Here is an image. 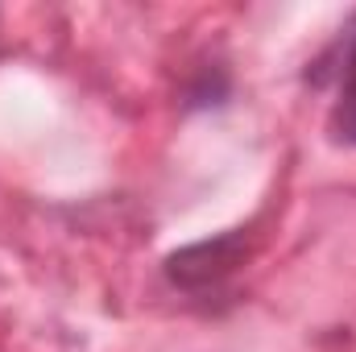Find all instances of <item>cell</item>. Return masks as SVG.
Instances as JSON below:
<instances>
[{
  "mask_svg": "<svg viewBox=\"0 0 356 352\" xmlns=\"http://www.w3.org/2000/svg\"><path fill=\"white\" fill-rule=\"evenodd\" d=\"M327 129H332V137H336V141L356 145V42L348 46L344 71H340V91H336V104H332Z\"/></svg>",
  "mask_w": 356,
  "mask_h": 352,
  "instance_id": "6da1fadb",
  "label": "cell"
}]
</instances>
